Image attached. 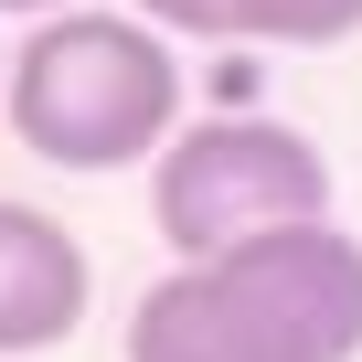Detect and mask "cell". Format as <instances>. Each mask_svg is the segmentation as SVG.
Segmentation results:
<instances>
[{
	"instance_id": "cell-1",
	"label": "cell",
	"mask_w": 362,
	"mask_h": 362,
	"mask_svg": "<svg viewBox=\"0 0 362 362\" xmlns=\"http://www.w3.org/2000/svg\"><path fill=\"white\" fill-rule=\"evenodd\" d=\"M128 362H362V235L288 224L170 267L128 309Z\"/></svg>"
},
{
	"instance_id": "cell-2",
	"label": "cell",
	"mask_w": 362,
	"mask_h": 362,
	"mask_svg": "<svg viewBox=\"0 0 362 362\" xmlns=\"http://www.w3.org/2000/svg\"><path fill=\"white\" fill-rule=\"evenodd\" d=\"M11 139L54 170H128L181 139V54L139 11H54L11 43Z\"/></svg>"
},
{
	"instance_id": "cell-3",
	"label": "cell",
	"mask_w": 362,
	"mask_h": 362,
	"mask_svg": "<svg viewBox=\"0 0 362 362\" xmlns=\"http://www.w3.org/2000/svg\"><path fill=\"white\" fill-rule=\"evenodd\" d=\"M149 224L181 267L235 256L288 224H330V160H320V139H298L277 117H203L149 160Z\"/></svg>"
},
{
	"instance_id": "cell-4",
	"label": "cell",
	"mask_w": 362,
	"mask_h": 362,
	"mask_svg": "<svg viewBox=\"0 0 362 362\" xmlns=\"http://www.w3.org/2000/svg\"><path fill=\"white\" fill-rule=\"evenodd\" d=\"M86 309H96L86 245L33 203H0V351H54L86 330Z\"/></svg>"
},
{
	"instance_id": "cell-5",
	"label": "cell",
	"mask_w": 362,
	"mask_h": 362,
	"mask_svg": "<svg viewBox=\"0 0 362 362\" xmlns=\"http://www.w3.org/2000/svg\"><path fill=\"white\" fill-rule=\"evenodd\" d=\"M362 33V0H235V43H288V54H330Z\"/></svg>"
},
{
	"instance_id": "cell-6",
	"label": "cell",
	"mask_w": 362,
	"mask_h": 362,
	"mask_svg": "<svg viewBox=\"0 0 362 362\" xmlns=\"http://www.w3.org/2000/svg\"><path fill=\"white\" fill-rule=\"evenodd\" d=\"M128 11L181 33V43H235V0H128Z\"/></svg>"
},
{
	"instance_id": "cell-7",
	"label": "cell",
	"mask_w": 362,
	"mask_h": 362,
	"mask_svg": "<svg viewBox=\"0 0 362 362\" xmlns=\"http://www.w3.org/2000/svg\"><path fill=\"white\" fill-rule=\"evenodd\" d=\"M0 11H33V22H54V11H75V0H0Z\"/></svg>"
},
{
	"instance_id": "cell-8",
	"label": "cell",
	"mask_w": 362,
	"mask_h": 362,
	"mask_svg": "<svg viewBox=\"0 0 362 362\" xmlns=\"http://www.w3.org/2000/svg\"><path fill=\"white\" fill-rule=\"evenodd\" d=\"M0 107H11V43H0Z\"/></svg>"
}]
</instances>
